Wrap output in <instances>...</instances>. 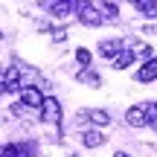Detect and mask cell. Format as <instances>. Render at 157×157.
<instances>
[{"instance_id":"obj_1","label":"cell","mask_w":157,"mask_h":157,"mask_svg":"<svg viewBox=\"0 0 157 157\" xmlns=\"http://www.w3.org/2000/svg\"><path fill=\"white\" fill-rule=\"evenodd\" d=\"M73 12L78 15V21L84 23V26H99L105 17H102L99 6L90 3V0H73Z\"/></svg>"},{"instance_id":"obj_2","label":"cell","mask_w":157,"mask_h":157,"mask_svg":"<svg viewBox=\"0 0 157 157\" xmlns=\"http://www.w3.org/2000/svg\"><path fill=\"white\" fill-rule=\"evenodd\" d=\"M61 117H64L61 102H58L56 96H44V105H41V122H47V125H58V122H61Z\"/></svg>"},{"instance_id":"obj_3","label":"cell","mask_w":157,"mask_h":157,"mask_svg":"<svg viewBox=\"0 0 157 157\" xmlns=\"http://www.w3.org/2000/svg\"><path fill=\"white\" fill-rule=\"evenodd\" d=\"M21 105L23 108H38L44 105V93H41V87H35V84H23L21 87Z\"/></svg>"},{"instance_id":"obj_4","label":"cell","mask_w":157,"mask_h":157,"mask_svg":"<svg viewBox=\"0 0 157 157\" xmlns=\"http://www.w3.org/2000/svg\"><path fill=\"white\" fill-rule=\"evenodd\" d=\"M134 78H137L140 84H151V82H157V56L148 58V61L143 64L140 70H137V76H134Z\"/></svg>"},{"instance_id":"obj_5","label":"cell","mask_w":157,"mask_h":157,"mask_svg":"<svg viewBox=\"0 0 157 157\" xmlns=\"http://www.w3.org/2000/svg\"><path fill=\"white\" fill-rule=\"evenodd\" d=\"M125 122L131 125V128H146L148 119H146V105H134L125 111Z\"/></svg>"},{"instance_id":"obj_6","label":"cell","mask_w":157,"mask_h":157,"mask_svg":"<svg viewBox=\"0 0 157 157\" xmlns=\"http://www.w3.org/2000/svg\"><path fill=\"white\" fill-rule=\"evenodd\" d=\"M0 157H32V146L29 143H6L0 148Z\"/></svg>"},{"instance_id":"obj_7","label":"cell","mask_w":157,"mask_h":157,"mask_svg":"<svg viewBox=\"0 0 157 157\" xmlns=\"http://www.w3.org/2000/svg\"><path fill=\"white\" fill-rule=\"evenodd\" d=\"M122 50H125L122 41H117V38H113V41H108V38L99 41V52H102V58H108V61H113V58H117Z\"/></svg>"},{"instance_id":"obj_8","label":"cell","mask_w":157,"mask_h":157,"mask_svg":"<svg viewBox=\"0 0 157 157\" xmlns=\"http://www.w3.org/2000/svg\"><path fill=\"white\" fill-rule=\"evenodd\" d=\"M84 117H87V122H90V125H96V128H105V125H111V113L102 111V108H90Z\"/></svg>"},{"instance_id":"obj_9","label":"cell","mask_w":157,"mask_h":157,"mask_svg":"<svg viewBox=\"0 0 157 157\" xmlns=\"http://www.w3.org/2000/svg\"><path fill=\"white\" fill-rule=\"evenodd\" d=\"M82 143H84V148H102L108 143V137L102 134V131H84V134H82Z\"/></svg>"},{"instance_id":"obj_10","label":"cell","mask_w":157,"mask_h":157,"mask_svg":"<svg viewBox=\"0 0 157 157\" xmlns=\"http://www.w3.org/2000/svg\"><path fill=\"white\" fill-rule=\"evenodd\" d=\"M131 6L146 17H157V0H131Z\"/></svg>"},{"instance_id":"obj_11","label":"cell","mask_w":157,"mask_h":157,"mask_svg":"<svg viewBox=\"0 0 157 157\" xmlns=\"http://www.w3.org/2000/svg\"><path fill=\"white\" fill-rule=\"evenodd\" d=\"M76 78H78L82 84H90V87H99V84H102V76L96 73V70H90V67H82Z\"/></svg>"},{"instance_id":"obj_12","label":"cell","mask_w":157,"mask_h":157,"mask_svg":"<svg viewBox=\"0 0 157 157\" xmlns=\"http://www.w3.org/2000/svg\"><path fill=\"white\" fill-rule=\"evenodd\" d=\"M99 12H102L105 21H119V6H117V0H102V3H99Z\"/></svg>"},{"instance_id":"obj_13","label":"cell","mask_w":157,"mask_h":157,"mask_svg":"<svg viewBox=\"0 0 157 157\" xmlns=\"http://www.w3.org/2000/svg\"><path fill=\"white\" fill-rule=\"evenodd\" d=\"M131 64H134V52H131V50H122V52L111 61V67H113V70H128Z\"/></svg>"},{"instance_id":"obj_14","label":"cell","mask_w":157,"mask_h":157,"mask_svg":"<svg viewBox=\"0 0 157 157\" xmlns=\"http://www.w3.org/2000/svg\"><path fill=\"white\" fill-rule=\"evenodd\" d=\"M50 12L56 17H70V15H73V3H61V0H56V3L50 6Z\"/></svg>"},{"instance_id":"obj_15","label":"cell","mask_w":157,"mask_h":157,"mask_svg":"<svg viewBox=\"0 0 157 157\" xmlns=\"http://www.w3.org/2000/svg\"><path fill=\"white\" fill-rule=\"evenodd\" d=\"M76 61L82 64V67H90V61H93V52H90L87 47H78V50H76Z\"/></svg>"},{"instance_id":"obj_16","label":"cell","mask_w":157,"mask_h":157,"mask_svg":"<svg viewBox=\"0 0 157 157\" xmlns=\"http://www.w3.org/2000/svg\"><path fill=\"white\" fill-rule=\"evenodd\" d=\"M146 119H148V125L157 128V102H148L146 105Z\"/></svg>"},{"instance_id":"obj_17","label":"cell","mask_w":157,"mask_h":157,"mask_svg":"<svg viewBox=\"0 0 157 157\" xmlns=\"http://www.w3.org/2000/svg\"><path fill=\"white\" fill-rule=\"evenodd\" d=\"M52 41H56V44L67 41V29H52Z\"/></svg>"},{"instance_id":"obj_18","label":"cell","mask_w":157,"mask_h":157,"mask_svg":"<svg viewBox=\"0 0 157 157\" xmlns=\"http://www.w3.org/2000/svg\"><path fill=\"white\" fill-rule=\"evenodd\" d=\"M113 157H128V154H125V151H117V154H113Z\"/></svg>"},{"instance_id":"obj_19","label":"cell","mask_w":157,"mask_h":157,"mask_svg":"<svg viewBox=\"0 0 157 157\" xmlns=\"http://www.w3.org/2000/svg\"><path fill=\"white\" fill-rule=\"evenodd\" d=\"M61 3H73V0H61Z\"/></svg>"},{"instance_id":"obj_20","label":"cell","mask_w":157,"mask_h":157,"mask_svg":"<svg viewBox=\"0 0 157 157\" xmlns=\"http://www.w3.org/2000/svg\"><path fill=\"white\" fill-rule=\"evenodd\" d=\"M0 38H3V29H0Z\"/></svg>"},{"instance_id":"obj_21","label":"cell","mask_w":157,"mask_h":157,"mask_svg":"<svg viewBox=\"0 0 157 157\" xmlns=\"http://www.w3.org/2000/svg\"><path fill=\"white\" fill-rule=\"evenodd\" d=\"M73 157H78V154H73Z\"/></svg>"}]
</instances>
